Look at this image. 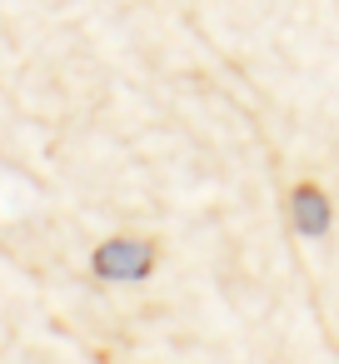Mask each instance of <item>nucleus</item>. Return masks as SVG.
<instances>
[{
    "instance_id": "f257e3e1",
    "label": "nucleus",
    "mask_w": 339,
    "mask_h": 364,
    "mask_svg": "<svg viewBox=\"0 0 339 364\" xmlns=\"http://www.w3.org/2000/svg\"><path fill=\"white\" fill-rule=\"evenodd\" d=\"M160 264V240L150 235H110L90 250V274L100 284H145Z\"/></svg>"
},
{
    "instance_id": "f03ea898",
    "label": "nucleus",
    "mask_w": 339,
    "mask_h": 364,
    "mask_svg": "<svg viewBox=\"0 0 339 364\" xmlns=\"http://www.w3.org/2000/svg\"><path fill=\"white\" fill-rule=\"evenodd\" d=\"M284 210H289V225H294L299 240H324L329 225H334V205H329L319 180H294L289 195H284Z\"/></svg>"
}]
</instances>
